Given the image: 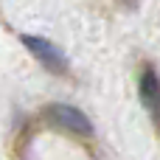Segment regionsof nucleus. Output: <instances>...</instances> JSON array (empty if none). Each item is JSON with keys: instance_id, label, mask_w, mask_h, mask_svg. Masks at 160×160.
Here are the masks:
<instances>
[{"instance_id": "nucleus-2", "label": "nucleus", "mask_w": 160, "mask_h": 160, "mask_svg": "<svg viewBox=\"0 0 160 160\" xmlns=\"http://www.w3.org/2000/svg\"><path fill=\"white\" fill-rule=\"evenodd\" d=\"M20 42L39 59V65L51 73H68V56L51 42V39H42V37H34V34H22Z\"/></svg>"}, {"instance_id": "nucleus-3", "label": "nucleus", "mask_w": 160, "mask_h": 160, "mask_svg": "<svg viewBox=\"0 0 160 160\" xmlns=\"http://www.w3.org/2000/svg\"><path fill=\"white\" fill-rule=\"evenodd\" d=\"M138 93H141V104L149 110V115L158 121V70L149 65L143 68L141 79H138Z\"/></svg>"}, {"instance_id": "nucleus-1", "label": "nucleus", "mask_w": 160, "mask_h": 160, "mask_svg": "<svg viewBox=\"0 0 160 160\" xmlns=\"http://www.w3.org/2000/svg\"><path fill=\"white\" fill-rule=\"evenodd\" d=\"M42 115H45V121H51L62 132H70V135H79V138H90L93 135L90 118L82 110L70 107V104H51V107H45Z\"/></svg>"}]
</instances>
